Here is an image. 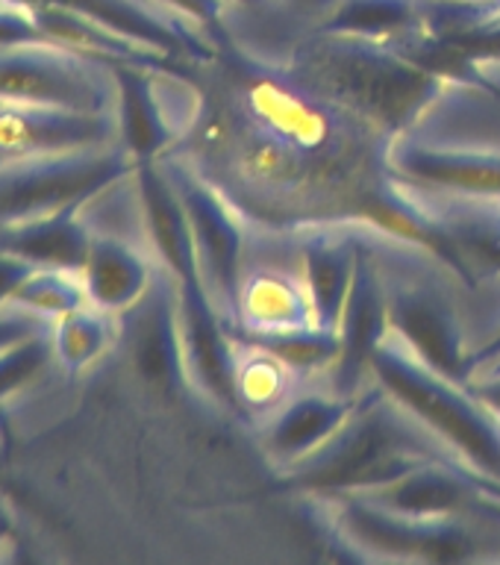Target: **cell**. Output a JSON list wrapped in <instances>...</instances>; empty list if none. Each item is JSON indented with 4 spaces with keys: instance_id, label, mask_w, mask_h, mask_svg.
I'll use <instances>...</instances> for the list:
<instances>
[{
    "instance_id": "8992f818",
    "label": "cell",
    "mask_w": 500,
    "mask_h": 565,
    "mask_svg": "<svg viewBox=\"0 0 500 565\" xmlns=\"http://www.w3.org/2000/svg\"><path fill=\"white\" fill-rule=\"evenodd\" d=\"M88 300L106 312H121L141 298L148 286V265L145 256L124 238L92 236L88 256L83 263Z\"/></svg>"
},
{
    "instance_id": "9c48e42d",
    "label": "cell",
    "mask_w": 500,
    "mask_h": 565,
    "mask_svg": "<svg viewBox=\"0 0 500 565\" xmlns=\"http://www.w3.org/2000/svg\"><path fill=\"white\" fill-rule=\"evenodd\" d=\"M115 312L86 303L74 309L68 316L53 321L51 342H53V362L65 371H79L100 360L115 339Z\"/></svg>"
},
{
    "instance_id": "7a4b0ae2",
    "label": "cell",
    "mask_w": 500,
    "mask_h": 565,
    "mask_svg": "<svg viewBox=\"0 0 500 565\" xmlns=\"http://www.w3.org/2000/svg\"><path fill=\"white\" fill-rule=\"evenodd\" d=\"M124 171L118 145L26 159L0 168V233L74 210L83 198Z\"/></svg>"
},
{
    "instance_id": "6da1fadb",
    "label": "cell",
    "mask_w": 500,
    "mask_h": 565,
    "mask_svg": "<svg viewBox=\"0 0 500 565\" xmlns=\"http://www.w3.org/2000/svg\"><path fill=\"white\" fill-rule=\"evenodd\" d=\"M0 97L118 115L121 83L100 56L74 51L44 35H26L0 42Z\"/></svg>"
},
{
    "instance_id": "ba28073f",
    "label": "cell",
    "mask_w": 500,
    "mask_h": 565,
    "mask_svg": "<svg viewBox=\"0 0 500 565\" xmlns=\"http://www.w3.org/2000/svg\"><path fill=\"white\" fill-rule=\"evenodd\" d=\"M88 245H92V233L79 221L77 210H65L51 218H39L24 227L0 233L3 250H12L35 265H53V268H83Z\"/></svg>"
},
{
    "instance_id": "3957f363",
    "label": "cell",
    "mask_w": 500,
    "mask_h": 565,
    "mask_svg": "<svg viewBox=\"0 0 500 565\" xmlns=\"http://www.w3.org/2000/svg\"><path fill=\"white\" fill-rule=\"evenodd\" d=\"M118 139L121 118L115 113H79L65 106L18 104L0 97V168L71 150L118 145Z\"/></svg>"
},
{
    "instance_id": "30bf717a",
    "label": "cell",
    "mask_w": 500,
    "mask_h": 565,
    "mask_svg": "<svg viewBox=\"0 0 500 565\" xmlns=\"http://www.w3.org/2000/svg\"><path fill=\"white\" fill-rule=\"evenodd\" d=\"M92 303L88 300L86 280L79 268H53V265H39L30 277H26L18 291L12 295L9 307L26 309L39 318L56 321V318L68 316L74 309Z\"/></svg>"
},
{
    "instance_id": "4fadbf2b",
    "label": "cell",
    "mask_w": 500,
    "mask_h": 565,
    "mask_svg": "<svg viewBox=\"0 0 500 565\" xmlns=\"http://www.w3.org/2000/svg\"><path fill=\"white\" fill-rule=\"evenodd\" d=\"M39 265L24 259V256L12 254V250H3L0 247V309H7L12 303V295L18 291V286L35 271Z\"/></svg>"
},
{
    "instance_id": "8fae6325",
    "label": "cell",
    "mask_w": 500,
    "mask_h": 565,
    "mask_svg": "<svg viewBox=\"0 0 500 565\" xmlns=\"http://www.w3.org/2000/svg\"><path fill=\"white\" fill-rule=\"evenodd\" d=\"M51 362V330L30 335L24 342H18L12 344V348H7V351H0V404H7L15 392L30 386Z\"/></svg>"
},
{
    "instance_id": "5b68a950",
    "label": "cell",
    "mask_w": 500,
    "mask_h": 565,
    "mask_svg": "<svg viewBox=\"0 0 500 565\" xmlns=\"http://www.w3.org/2000/svg\"><path fill=\"white\" fill-rule=\"evenodd\" d=\"M247 113L263 124L272 141L298 150H321L333 136L330 115L274 77H256L245 88Z\"/></svg>"
},
{
    "instance_id": "277c9868",
    "label": "cell",
    "mask_w": 500,
    "mask_h": 565,
    "mask_svg": "<svg viewBox=\"0 0 500 565\" xmlns=\"http://www.w3.org/2000/svg\"><path fill=\"white\" fill-rule=\"evenodd\" d=\"M309 291L298 274L263 265L238 286V321L247 333L289 335L309 333Z\"/></svg>"
},
{
    "instance_id": "7c38bea8",
    "label": "cell",
    "mask_w": 500,
    "mask_h": 565,
    "mask_svg": "<svg viewBox=\"0 0 500 565\" xmlns=\"http://www.w3.org/2000/svg\"><path fill=\"white\" fill-rule=\"evenodd\" d=\"M51 327L53 321L33 316V312H26V309H0V351H7V348L24 342V339H30V335L35 333H44V330H51Z\"/></svg>"
},
{
    "instance_id": "5bb4252c",
    "label": "cell",
    "mask_w": 500,
    "mask_h": 565,
    "mask_svg": "<svg viewBox=\"0 0 500 565\" xmlns=\"http://www.w3.org/2000/svg\"><path fill=\"white\" fill-rule=\"evenodd\" d=\"M307 3H325V0H307Z\"/></svg>"
},
{
    "instance_id": "52a82bcc",
    "label": "cell",
    "mask_w": 500,
    "mask_h": 565,
    "mask_svg": "<svg viewBox=\"0 0 500 565\" xmlns=\"http://www.w3.org/2000/svg\"><path fill=\"white\" fill-rule=\"evenodd\" d=\"M298 369L286 353L265 344L233 348V386L247 413L274 415L289 404L298 388Z\"/></svg>"
}]
</instances>
